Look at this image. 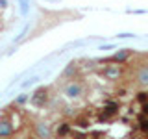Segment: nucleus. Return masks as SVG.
<instances>
[{
	"mask_svg": "<svg viewBox=\"0 0 148 139\" xmlns=\"http://www.w3.org/2000/svg\"><path fill=\"white\" fill-rule=\"evenodd\" d=\"M11 136V120H0V139Z\"/></svg>",
	"mask_w": 148,
	"mask_h": 139,
	"instance_id": "f257e3e1",
	"label": "nucleus"
},
{
	"mask_svg": "<svg viewBox=\"0 0 148 139\" xmlns=\"http://www.w3.org/2000/svg\"><path fill=\"white\" fill-rule=\"evenodd\" d=\"M46 100H48V95H45V91H35L34 104H37V106H43Z\"/></svg>",
	"mask_w": 148,
	"mask_h": 139,
	"instance_id": "f03ea898",
	"label": "nucleus"
},
{
	"mask_svg": "<svg viewBox=\"0 0 148 139\" xmlns=\"http://www.w3.org/2000/svg\"><path fill=\"white\" fill-rule=\"evenodd\" d=\"M71 133V126H69L67 122H61L59 124V128H58V136L59 137H65V136H69Z\"/></svg>",
	"mask_w": 148,
	"mask_h": 139,
	"instance_id": "7ed1b4c3",
	"label": "nucleus"
},
{
	"mask_svg": "<svg viewBox=\"0 0 148 139\" xmlns=\"http://www.w3.org/2000/svg\"><path fill=\"white\" fill-rule=\"evenodd\" d=\"M137 128L141 130V132H145V133H148V119L145 117V115H143L141 119L137 120Z\"/></svg>",
	"mask_w": 148,
	"mask_h": 139,
	"instance_id": "20e7f679",
	"label": "nucleus"
},
{
	"mask_svg": "<svg viewBox=\"0 0 148 139\" xmlns=\"http://www.w3.org/2000/svg\"><path fill=\"white\" fill-rule=\"evenodd\" d=\"M137 100L141 102V104H146V102H148V93H139Z\"/></svg>",
	"mask_w": 148,
	"mask_h": 139,
	"instance_id": "39448f33",
	"label": "nucleus"
}]
</instances>
